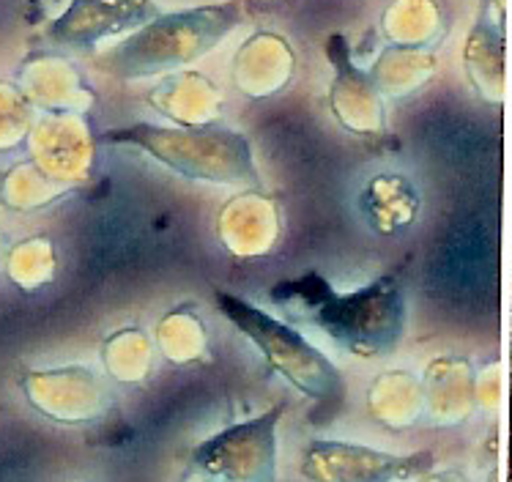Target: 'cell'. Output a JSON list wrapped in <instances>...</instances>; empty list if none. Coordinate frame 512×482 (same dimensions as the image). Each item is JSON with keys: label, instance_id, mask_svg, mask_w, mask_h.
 I'll return each mask as SVG.
<instances>
[{"label": "cell", "instance_id": "cell-3", "mask_svg": "<svg viewBox=\"0 0 512 482\" xmlns=\"http://www.w3.org/2000/svg\"><path fill=\"white\" fill-rule=\"evenodd\" d=\"M236 22V6H209L176 17H162L157 22H148L146 31L121 44L110 55V66L124 77L178 66L220 42Z\"/></svg>", "mask_w": 512, "mask_h": 482}, {"label": "cell", "instance_id": "cell-5", "mask_svg": "<svg viewBox=\"0 0 512 482\" xmlns=\"http://www.w3.org/2000/svg\"><path fill=\"white\" fill-rule=\"evenodd\" d=\"M280 414L283 409H272L258 420L209 439L192 455L195 469L225 482H272L274 425Z\"/></svg>", "mask_w": 512, "mask_h": 482}, {"label": "cell", "instance_id": "cell-2", "mask_svg": "<svg viewBox=\"0 0 512 482\" xmlns=\"http://www.w3.org/2000/svg\"><path fill=\"white\" fill-rule=\"evenodd\" d=\"M222 313L228 315L230 321L250 337L255 346L261 348V354L269 359V365L283 373L293 387L310 395L315 400H332L340 395L343 381L335 365L329 359L304 340L299 332H293L291 326L277 321L269 313H263L258 307H252L244 299L236 296L217 294Z\"/></svg>", "mask_w": 512, "mask_h": 482}, {"label": "cell", "instance_id": "cell-4", "mask_svg": "<svg viewBox=\"0 0 512 482\" xmlns=\"http://www.w3.org/2000/svg\"><path fill=\"white\" fill-rule=\"evenodd\" d=\"M293 291L299 294L293 302H302L318 326L354 351L378 354L398 340L403 304L395 285L381 283L343 299H332L329 288L321 283H315V291H304L302 285H293Z\"/></svg>", "mask_w": 512, "mask_h": 482}, {"label": "cell", "instance_id": "cell-7", "mask_svg": "<svg viewBox=\"0 0 512 482\" xmlns=\"http://www.w3.org/2000/svg\"><path fill=\"white\" fill-rule=\"evenodd\" d=\"M154 20L148 0H74L69 11L50 28V36L61 44L91 47L115 33L132 31Z\"/></svg>", "mask_w": 512, "mask_h": 482}, {"label": "cell", "instance_id": "cell-1", "mask_svg": "<svg viewBox=\"0 0 512 482\" xmlns=\"http://www.w3.org/2000/svg\"><path fill=\"white\" fill-rule=\"evenodd\" d=\"M110 143L143 148L146 154L165 162L176 173L209 181L255 179L250 146L233 132H189V129H159L135 124L107 132Z\"/></svg>", "mask_w": 512, "mask_h": 482}, {"label": "cell", "instance_id": "cell-6", "mask_svg": "<svg viewBox=\"0 0 512 482\" xmlns=\"http://www.w3.org/2000/svg\"><path fill=\"white\" fill-rule=\"evenodd\" d=\"M428 452L389 455L354 444H313L307 452V474L315 482H392L425 472Z\"/></svg>", "mask_w": 512, "mask_h": 482}]
</instances>
